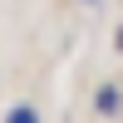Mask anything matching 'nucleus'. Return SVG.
Returning <instances> with one entry per match:
<instances>
[{
	"mask_svg": "<svg viewBox=\"0 0 123 123\" xmlns=\"http://www.w3.org/2000/svg\"><path fill=\"white\" fill-rule=\"evenodd\" d=\"M98 108H104V113H113V108H118V89H104V94H98Z\"/></svg>",
	"mask_w": 123,
	"mask_h": 123,
	"instance_id": "obj_1",
	"label": "nucleus"
},
{
	"mask_svg": "<svg viewBox=\"0 0 123 123\" xmlns=\"http://www.w3.org/2000/svg\"><path fill=\"white\" fill-rule=\"evenodd\" d=\"M5 123H39V118H35V108H10Z\"/></svg>",
	"mask_w": 123,
	"mask_h": 123,
	"instance_id": "obj_2",
	"label": "nucleus"
},
{
	"mask_svg": "<svg viewBox=\"0 0 123 123\" xmlns=\"http://www.w3.org/2000/svg\"><path fill=\"white\" fill-rule=\"evenodd\" d=\"M118 49H123V30H118Z\"/></svg>",
	"mask_w": 123,
	"mask_h": 123,
	"instance_id": "obj_3",
	"label": "nucleus"
},
{
	"mask_svg": "<svg viewBox=\"0 0 123 123\" xmlns=\"http://www.w3.org/2000/svg\"><path fill=\"white\" fill-rule=\"evenodd\" d=\"M89 5H98V0H89Z\"/></svg>",
	"mask_w": 123,
	"mask_h": 123,
	"instance_id": "obj_4",
	"label": "nucleus"
}]
</instances>
